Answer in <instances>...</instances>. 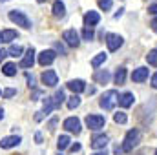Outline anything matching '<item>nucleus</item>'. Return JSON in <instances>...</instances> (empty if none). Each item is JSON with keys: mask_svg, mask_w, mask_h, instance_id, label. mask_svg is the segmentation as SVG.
<instances>
[{"mask_svg": "<svg viewBox=\"0 0 157 155\" xmlns=\"http://www.w3.org/2000/svg\"><path fill=\"white\" fill-rule=\"evenodd\" d=\"M106 144H108V135H97L91 141V148L93 150H102V148H106Z\"/></svg>", "mask_w": 157, "mask_h": 155, "instance_id": "13", "label": "nucleus"}, {"mask_svg": "<svg viewBox=\"0 0 157 155\" xmlns=\"http://www.w3.org/2000/svg\"><path fill=\"white\" fill-rule=\"evenodd\" d=\"M17 37H18V33L13 31V29H6V31H2V42H11V40H15Z\"/></svg>", "mask_w": 157, "mask_h": 155, "instance_id": "19", "label": "nucleus"}, {"mask_svg": "<svg viewBox=\"0 0 157 155\" xmlns=\"http://www.w3.org/2000/svg\"><path fill=\"white\" fill-rule=\"evenodd\" d=\"M99 6H101V9L108 11V9H112V0H99Z\"/></svg>", "mask_w": 157, "mask_h": 155, "instance_id": "31", "label": "nucleus"}, {"mask_svg": "<svg viewBox=\"0 0 157 155\" xmlns=\"http://www.w3.org/2000/svg\"><path fill=\"white\" fill-rule=\"evenodd\" d=\"M33 64H35V49H33V47H29V49H28V53L24 55V59L20 60V66H22V68H31Z\"/></svg>", "mask_w": 157, "mask_h": 155, "instance_id": "11", "label": "nucleus"}, {"mask_svg": "<svg viewBox=\"0 0 157 155\" xmlns=\"http://www.w3.org/2000/svg\"><path fill=\"white\" fill-rule=\"evenodd\" d=\"M59 155H62V153H59Z\"/></svg>", "mask_w": 157, "mask_h": 155, "instance_id": "48", "label": "nucleus"}, {"mask_svg": "<svg viewBox=\"0 0 157 155\" xmlns=\"http://www.w3.org/2000/svg\"><path fill=\"white\" fill-rule=\"evenodd\" d=\"M104 60H106V53H99L97 57H93V60H91V66H93V68H99V66H101Z\"/></svg>", "mask_w": 157, "mask_h": 155, "instance_id": "24", "label": "nucleus"}, {"mask_svg": "<svg viewBox=\"0 0 157 155\" xmlns=\"http://www.w3.org/2000/svg\"><path fill=\"white\" fill-rule=\"evenodd\" d=\"M28 82H29V86H35V78L31 77V75H28Z\"/></svg>", "mask_w": 157, "mask_h": 155, "instance_id": "39", "label": "nucleus"}, {"mask_svg": "<svg viewBox=\"0 0 157 155\" xmlns=\"http://www.w3.org/2000/svg\"><path fill=\"white\" fill-rule=\"evenodd\" d=\"M68 88H70L73 93H80V91L86 89V84H84V80H70V82H68Z\"/></svg>", "mask_w": 157, "mask_h": 155, "instance_id": "16", "label": "nucleus"}, {"mask_svg": "<svg viewBox=\"0 0 157 155\" xmlns=\"http://www.w3.org/2000/svg\"><path fill=\"white\" fill-rule=\"evenodd\" d=\"M2 119H4V110L0 108V120H2Z\"/></svg>", "mask_w": 157, "mask_h": 155, "instance_id": "44", "label": "nucleus"}, {"mask_svg": "<svg viewBox=\"0 0 157 155\" xmlns=\"http://www.w3.org/2000/svg\"><path fill=\"white\" fill-rule=\"evenodd\" d=\"M35 141H37V142H42V135H40V133L35 135Z\"/></svg>", "mask_w": 157, "mask_h": 155, "instance_id": "40", "label": "nucleus"}, {"mask_svg": "<svg viewBox=\"0 0 157 155\" xmlns=\"http://www.w3.org/2000/svg\"><path fill=\"white\" fill-rule=\"evenodd\" d=\"M42 82H44L46 86L53 88V86H57V84H59V77H57V73H55L53 70H48V71H44V73H42Z\"/></svg>", "mask_w": 157, "mask_h": 155, "instance_id": "8", "label": "nucleus"}, {"mask_svg": "<svg viewBox=\"0 0 157 155\" xmlns=\"http://www.w3.org/2000/svg\"><path fill=\"white\" fill-rule=\"evenodd\" d=\"M113 120H115L117 124H124V122L128 120V117H126V113H122V112H119V113H115V115H113Z\"/></svg>", "mask_w": 157, "mask_h": 155, "instance_id": "29", "label": "nucleus"}, {"mask_svg": "<svg viewBox=\"0 0 157 155\" xmlns=\"http://www.w3.org/2000/svg\"><path fill=\"white\" fill-rule=\"evenodd\" d=\"M53 15H55L57 18H62V17L66 15V7H64V4H62L60 0H57V2L53 4Z\"/></svg>", "mask_w": 157, "mask_h": 155, "instance_id": "18", "label": "nucleus"}, {"mask_svg": "<svg viewBox=\"0 0 157 155\" xmlns=\"http://www.w3.org/2000/svg\"><path fill=\"white\" fill-rule=\"evenodd\" d=\"M141 142V131L139 130H130L124 137V142H122V152H132L137 144Z\"/></svg>", "mask_w": 157, "mask_h": 155, "instance_id": "1", "label": "nucleus"}, {"mask_svg": "<svg viewBox=\"0 0 157 155\" xmlns=\"http://www.w3.org/2000/svg\"><path fill=\"white\" fill-rule=\"evenodd\" d=\"M2 73L7 75V77H15V75H17V66H15V64H4Z\"/></svg>", "mask_w": 157, "mask_h": 155, "instance_id": "20", "label": "nucleus"}, {"mask_svg": "<svg viewBox=\"0 0 157 155\" xmlns=\"http://www.w3.org/2000/svg\"><path fill=\"white\" fill-rule=\"evenodd\" d=\"M0 2H6V0H0Z\"/></svg>", "mask_w": 157, "mask_h": 155, "instance_id": "47", "label": "nucleus"}, {"mask_svg": "<svg viewBox=\"0 0 157 155\" xmlns=\"http://www.w3.org/2000/svg\"><path fill=\"white\" fill-rule=\"evenodd\" d=\"M124 80H126V70L124 68H119L117 73H115V84H124Z\"/></svg>", "mask_w": 157, "mask_h": 155, "instance_id": "23", "label": "nucleus"}, {"mask_svg": "<svg viewBox=\"0 0 157 155\" xmlns=\"http://www.w3.org/2000/svg\"><path fill=\"white\" fill-rule=\"evenodd\" d=\"M86 124L90 130H101L106 124V119L102 115H88L86 117Z\"/></svg>", "mask_w": 157, "mask_h": 155, "instance_id": "4", "label": "nucleus"}, {"mask_svg": "<svg viewBox=\"0 0 157 155\" xmlns=\"http://www.w3.org/2000/svg\"><path fill=\"white\" fill-rule=\"evenodd\" d=\"M39 2H46V0H39Z\"/></svg>", "mask_w": 157, "mask_h": 155, "instance_id": "46", "label": "nucleus"}, {"mask_svg": "<svg viewBox=\"0 0 157 155\" xmlns=\"http://www.w3.org/2000/svg\"><path fill=\"white\" fill-rule=\"evenodd\" d=\"M15 95H17V89H13V88H7V89H4V93H2V97H4V99L15 97Z\"/></svg>", "mask_w": 157, "mask_h": 155, "instance_id": "30", "label": "nucleus"}, {"mask_svg": "<svg viewBox=\"0 0 157 155\" xmlns=\"http://www.w3.org/2000/svg\"><path fill=\"white\" fill-rule=\"evenodd\" d=\"M146 60H148V64L157 66V49H152V51L146 55Z\"/></svg>", "mask_w": 157, "mask_h": 155, "instance_id": "27", "label": "nucleus"}, {"mask_svg": "<svg viewBox=\"0 0 157 155\" xmlns=\"http://www.w3.org/2000/svg\"><path fill=\"white\" fill-rule=\"evenodd\" d=\"M146 78H148V68H137V70H133V73H132V80L133 82H143Z\"/></svg>", "mask_w": 157, "mask_h": 155, "instance_id": "14", "label": "nucleus"}, {"mask_svg": "<svg viewBox=\"0 0 157 155\" xmlns=\"http://www.w3.org/2000/svg\"><path fill=\"white\" fill-rule=\"evenodd\" d=\"M155 155H157V152H155Z\"/></svg>", "mask_w": 157, "mask_h": 155, "instance_id": "50", "label": "nucleus"}, {"mask_svg": "<svg viewBox=\"0 0 157 155\" xmlns=\"http://www.w3.org/2000/svg\"><path fill=\"white\" fill-rule=\"evenodd\" d=\"M152 88H155V89H157V73L152 77Z\"/></svg>", "mask_w": 157, "mask_h": 155, "instance_id": "38", "label": "nucleus"}, {"mask_svg": "<svg viewBox=\"0 0 157 155\" xmlns=\"http://www.w3.org/2000/svg\"><path fill=\"white\" fill-rule=\"evenodd\" d=\"M42 117H44V113L40 112V113H37V115H35V119H37V120H42Z\"/></svg>", "mask_w": 157, "mask_h": 155, "instance_id": "41", "label": "nucleus"}, {"mask_svg": "<svg viewBox=\"0 0 157 155\" xmlns=\"http://www.w3.org/2000/svg\"><path fill=\"white\" fill-rule=\"evenodd\" d=\"M78 104H80L78 95H73V97H70V99H68V108H70V110H75V108H78Z\"/></svg>", "mask_w": 157, "mask_h": 155, "instance_id": "26", "label": "nucleus"}, {"mask_svg": "<svg viewBox=\"0 0 157 155\" xmlns=\"http://www.w3.org/2000/svg\"><path fill=\"white\" fill-rule=\"evenodd\" d=\"M55 57H57V53L53 49H44L39 55V64L40 66H48V64H51L55 60Z\"/></svg>", "mask_w": 157, "mask_h": 155, "instance_id": "6", "label": "nucleus"}, {"mask_svg": "<svg viewBox=\"0 0 157 155\" xmlns=\"http://www.w3.org/2000/svg\"><path fill=\"white\" fill-rule=\"evenodd\" d=\"M55 49H57L60 55H66V49H64V46H62V44H55Z\"/></svg>", "mask_w": 157, "mask_h": 155, "instance_id": "33", "label": "nucleus"}, {"mask_svg": "<svg viewBox=\"0 0 157 155\" xmlns=\"http://www.w3.org/2000/svg\"><path fill=\"white\" fill-rule=\"evenodd\" d=\"M64 128L68 131H71V133H80V120L77 117H68L64 120Z\"/></svg>", "mask_w": 157, "mask_h": 155, "instance_id": "7", "label": "nucleus"}, {"mask_svg": "<svg viewBox=\"0 0 157 155\" xmlns=\"http://www.w3.org/2000/svg\"><path fill=\"white\" fill-rule=\"evenodd\" d=\"M20 137L18 135H11V137H4L2 141H0V148H13V146H17V144H20Z\"/></svg>", "mask_w": 157, "mask_h": 155, "instance_id": "12", "label": "nucleus"}, {"mask_svg": "<svg viewBox=\"0 0 157 155\" xmlns=\"http://www.w3.org/2000/svg\"><path fill=\"white\" fill-rule=\"evenodd\" d=\"M62 39L66 40V44H68V46H73V47H77L78 42H80L75 29H68V31H64V33H62Z\"/></svg>", "mask_w": 157, "mask_h": 155, "instance_id": "9", "label": "nucleus"}, {"mask_svg": "<svg viewBox=\"0 0 157 155\" xmlns=\"http://www.w3.org/2000/svg\"><path fill=\"white\" fill-rule=\"evenodd\" d=\"M133 93H130V91H126V93H122L121 97H119V104L122 106V108H130L132 104H133Z\"/></svg>", "mask_w": 157, "mask_h": 155, "instance_id": "15", "label": "nucleus"}, {"mask_svg": "<svg viewBox=\"0 0 157 155\" xmlns=\"http://www.w3.org/2000/svg\"><path fill=\"white\" fill-rule=\"evenodd\" d=\"M148 13H152V15H157V4H152V6L148 7Z\"/></svg>", "mask_w": 157, "mask_h": 155, "instance_id": "34", "label": "nucleus"}, {"mask_svg": "<svg viewBox=\"0 0 157 155\" xmlns=\"http://www.w3.org/2000/svg\"><path fill=\"white\" fill-rule=\"evenodd\" d=\"M122 11H124V9H119L117 13H115V18H119V17H121V15H122Z\"/></svg>", "mask_w": 157, "mask_h": 155, "instance_id": "42", "label": "nucleus"}, {"mask_svg": "<svg viewBox=\"0 0 157 155\" xmlns=\"http://www.w3.org/2000/svg\"><path fill=\"white\" fill-rule=\"evenodd\" d=\"M6 57H7V51H6V49H0V62H2Z\"/></svg>", "mask_w": 157, "mask_h": 155, "instance_id": "36", "label": "nucleus"}, {"mask_svg": "<svg viewBox=\"0 0 157 155\" xmlns=\"http://www.w3.org/2000/svg\"><path fill=\"white\" fill-rule=\"evenodd\" d=\"M64 99H66V97H64V91H62V89H59V91L55 93V97H53V102H55V108H59V106H60V104L64 102Z\"/></svg>", "mask_w": 157, "mask_h": 155, "instance_id": "25", "label": "nucleus"}, {"mask_svg": "<svg viewBox=\"0 0 157 155\" xmlns=\"http://www.w3.org/2000/svg\"><path fill=\"white\" fill-rule=\"evenodd\" d=\"M119 102V95L115 89H110V91H106L102 97H101V108L102 110H113V106Z\"/></svg>", "mask_w": 157, "mask_h": 155, "instance_id": "2", "label": "nucleus"}, {"mask_svg": "<svg viewBox=\"0 0 157 155\" xmlns=\"http://www.w3.org/2000/svg\"><path fill=\"white\" fill-rule=\"evenodd\" d=\"M7 53H9L11 57H20V55H22V47H20V46H11Z\"/></svg>", "mask_w": 157, "mask_h": 155, "instance_id": "28", "label": "nucleus"}, {"mask_svg": "<svg viewBox=\"0 0 157 155\" xmlns=\"http://www.w3.org/2000/svg\"><path fill=\"white\" fill-rule=\"evenodd\" d=\"M9 20L11 22H15L17 26H22L24 29H29L31 28V22H29V18L22 13V11H17V9H13V11H9Z\"/></svg>", "mask_w": 157, "mask_h": 155, "instance_id": "3", "label": "nucleus"}, {"mask_svg": "<svg viewBox=\"0 0 157 155\" xmlns=\"http://www.w3.org/2000/svg\"><path fill=\"white\" fill-rule=\"evenodd\" d=\"M0 42H2V33H0Z\"/></svg>", "mask_w": 157, "mask_h": 155, "instance_id": "45", "label": "nucleus"}, {"mask_svg": "<svg viewBox=\"0 0 157 155\" xmlns=\"http://www.w3.org/2000/svg\"><path fill=\"white\" fill-rule=\"evenodd\" d=\"M82 35H84V39H86V40H91V39H93V29H91V28H86Z\"/></svg>", "mask_w": 157, "mask_h": 155, "instance_id": "32", "label": "nucleus"}, {"mask_svg": "<svg viewBox=\"0 0 157 155\" xmlns=\"http://www.w3.org/2000/svg\"><path fill=\"white\" fill-rule=\"evenodd\" d=\"M93 155H108L106 152H97V153H93Z\"/></svg>", "mask_w": 157, "mask_h": 155, "instance_id": "43", "label": "nucleus"}, {"mask_svg": "<svg viewBox=\"0 0 157 155\" xmlns=\"http://www.w3.org/2000/svg\"><path fill=\"white\" fill-rule=\"evenodd\" d=\"M139 155H143V153H139Z\"/></svg>", "mask_w": 157, "mask_h": 155, "instance_id": "49", "label": "nucleus"}, {"mask_svg": "<svg viewBox=\"0 0 157 155\" xmlns=\"http://www.w3.org/2000/svg\"><path fill=\"white\" fill-rule=\"evenodd\" d=\"M106 46L110 51H117L119 47L122 46V37H119L115 33H108L106 35Z\"/></svg>", "mask_w": 157, "mask_h": 155, "instance_id": "5", "label": "nucleus"}, {"mask_svg": "<svg viewBox=\"0 0 157 155\" xmlns=\"http://www.w3.org/2000/svg\"><path fill=\"white\" fill-rule=\"evenodd\" d=\"M51 110H55V102H53V97H48L46 100H44V110H42V113H51Z\"/></svg>", "mask_w": 157, "mask_h": 155, "instance_id": "21", "label": "nucleus"}, {"mask_svg": "<svg viewBox=\"0 0 157 155\" xmlns=\"http://www.w3.org/2000/svg\"><path fill=\"white\" fill-rule=\"evenodd\" d=\"M70 150H71V152L75 153V152H78V150H80V144H78V142H75V144H73V146H71Z\"/></svg>", "mask_w": 157, "mask_h": 155, "instance_id": "35", "label": "nucleus"}, {"mask_svg": "<svg viewBox=\"0 0 157 155\" xmlns=\"http://www.w3.org/2000/svg\"><path fill=\"white\" fill-rule=\"evenodd\" d=\"M93 78H95V82H99V84H106V82L110 80V71H106V70H99V71L93 75Z\"/></svg>", "mask_w": 157, "mask_h": 155, "instance_id": "17", "label": "nucleus"}, {"mask_svg": "<svg viewBox=\"0 0 157 155\" xmlns=\"http://www.w3.org/2000/svg\"><path fill=\"white\" fill-rule=\"evenodd\" d=\"M99 20H101V17H99L97 11H88V13L84 15V24H86V28H91V26L99 24Z\"/></svg>", "mask_w": 157, "mask_h": 155, "instance_id": "10", "label": "nucleus"}, {"mask_svg": "<svg viewBox=\"0 0 157 155\" xmlns=\"http://www.w3.org/2000/svg\"><path fill=\"white\" fill-rule=\"evenodd\" d=\"M150 26H152V29H154V31L157 33V18H154V20L150 22Z\"/></svg>", "mask_w": 157, "mask_h": 155, "instance_id": "37", "label": "nucleus"}, {"mask_svg": "<svg viewBox=\"0 0 157 155\" xmlns=\"http://www.w3.org/2000/svg\"><path fill=\"white\" fill-rule=\"evenodd\" d=\"M68 146H70V137H68V135H60L59 141H57V148H59V150H64V148H68Z\"/></svg>", "mask_w": 157, "mask_h": 155, "instance_id": "22", "label": "nucleus"}]
</instances>
